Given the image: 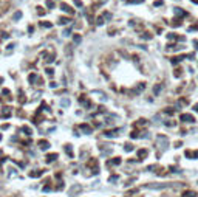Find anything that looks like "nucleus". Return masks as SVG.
Segmentation results:
<instances>
[{
    "instance_id": "f257e3e1",
    "label": "nucleus",
    "mask_w": 198,
    "mask_h": 197,
    "mask_svg": "<svg viewBox=\"0 0 198 197\" xmlns=\"http://www.w3.org/2000/svg\"><path fill=\"white\" fill-rule=\"evenodd\" d=\"M156 144H158V151H160V154H163L167 146H169V138L166 135H156Z\"/></svg>"
},
{
    "instance_id": "f03ea898",
    "label": "nucleus",
    "mask_w": 198,
    "mask_h": 197,
    "mask_svg": "<svg viewBox=\"0 0 198 197\" xmlns=\"http://www.w3.org/2000/svg\"><path fill=\"white\" fill-rule=\"evenodd\" d=\"M180 120L184 121V123H195V118H193V115H190V113H183V115L180 116Z\"/></svg>"
},
{
    "instance_id": "7ed1b4c3",
    "label": "nucleus",
    "mask_w": 198,
    "mask_h": 197,
    "mask_svg": "<svg viewBox=\"0 0 198 197\" xmlns=\"http://www.w3.org/2000/svg\"><path fill=\"white\" fill-rule=\"evenodd\" d=\"M119 132H121V129H113V130H107L104 135L107 138H116L118 135H119Z\"/></svg>"
},
{
    "instance_id": "20e7f679",
    "label": "nucleus",
    "mask_w": 198,
    "mask_h": 197,
    "mask_svg": "<svg viewBox=\"0 0 198 197\" xmlns=\"http://www.w3.org/2000/svg\"><path fill=\"white\" fill-rule=\"evenodd\" d=\"M119 120V116H116V115H107V118H105V124H109V126H113L115 121Z\"/></svg>"
},
{
    "instance_id": "39448f33",
    "label": "nucleus",
    "mask_w": 198,
    "mask_h": 197,
    "mask_svg": "<svg viewBox=\"0 0 198 197\" xmlns=\"http://www.w3.org/2000/svg\"><path fill=\"white\" fill-rule=\"evenodd\" d=\"M11 107H3L2 109V112H0V118H2V120H5V118H9L11 116Z\"/></svg>"
},
{
    "instance_id": "423d86ee",
    "label": "nucleus",
    "mask_w": 198,
    "mask_h": 197,
    "mask_svg": "<svg viewBox=\"0 0 198 197\" xmlns=\"http://www.w3.org/2000/svg\"><path fill=\"white\" fill-rule=\"evenodd\" d=\"M167 186H169L167 183H158V185L155 183V185H147L146 188H149V189H163V188H167Z\"/></svg>"
},
{
    "instance_id": "0eeeda50",
    "label": "nucleus",
    "mask_w": 198,
    "mask_h": 197,
    "mask_svg": "<svg viewBox=\"0 0 198 197\" xmlns=\"http://www.w3.org/2000/svg\"><path fill=\"white\" fill-rule=\"evenodd\" d=\"M60 9H62L63 12H68V14H74L73 8H71L70 5H67V3H62V5H60Z\"/></svg>"
},
{
    "instance_id": "6e6552de",
    "label": "nucleus",
    "mask_w": 198,
    "mask_h": 197,
    "mask_svg": "<svg viewBox=\"0 0 198 197\" xmlns=\"http://www.w3.org/2000/svg\"><path fill=\"white\" fill-rule=\"evenodd\" d=\"M79 129H81L84 134H87V135H90L91 132H93V129H91L88 124H81V127H79Z\"/></svg>"
},
{
    "instance_id": "1a4fd4ad",
    "label": "nucleus",
    "mask_w": 198,
    "mask_h": 197,
    "mask_svg": "<svg viewBox=\"0 0 198 197\" xmlns=\"http://www.w3.org/2000/svg\"><path fill=\"white\" fill-rule=\"evenodd\" d=\"M144 88H146V84H138V87H135L133 90H131V93H135V95H138V93H141V92L144 90Z\"/></svg>"
},
{
    "instance_id": "9d476101",
    "label": "nucleus",
    "mask_w": 198,
    "mask_h": 197,
    "mask_svg": "<svg viewBox=\"0 0 198 197\" xmlns=\"http://www.w3.org/2000/svg\"><path fill=\"white\" fill-rule=\"evenodd\" d=\"M39 148H41L42 151H48L50 149V143L45 141V140H41V141H39Z\"/></svg>"
},
{
    "instance_id": "9b49d317",
    "label": "nucleus",
    "mask_w": 198,
    "mask_h": 197,
    "mask_svg": "<svg viewBox=\"0 0 198 197\" xmlns=\"http://www.w3.org/2000/svg\"><path fill=\"white\" fill-rule=\"evenodd\" d=\"M42 174H44V171H41V169H34L33 172H30L28 175H30V177H33V179H36V177H41Z\"/></svg>"
},
{
    "instance_id": "f8f14e48",
    "label": "nucleus",
    "mask_w": 198,
    "mask_h": 197,
    "mask_svg": "<svg viewBox=\"0 0 198 197\" xmlns=\"http://www.w3.org/2000/svg\"><path fill=\"white\" fill-rule=\"evenodd\" d=\"M174 12H175V16H180V17L187 16V12H186V11H183L181 8H174Z\"/></svg>"
},
{
    "instance_id": "ddd939ff",
    "label": "nucleus",
    "mask_w": 198,
    "mask_h": 197,
    "mask_svg": "<svg viewBox=\"0 0 198 197\" xmlns=\"http://www.w3.org/2000/svg\"><path fill=\"white\" fill-rule=\"evenodd\" d=\"M79 102H82L85 109H90V107H91V102H90L88 99H85L84 96H81V98H79Z\"/></svg>"
},
{
    "instance_id": "4468645a",
    "label": "nucleus",
    "mask_w": 198,
    "mask_h": 197,
    "mask_svg": "<svg viewBox=\"0 0 198 197\" xmlns=\"http://www.w3.org/2000/svg\"><path fill=\"white\" fill-rule=\"evenodd\" d=\"M56 159H57V154H48L47 155V163H53Z\"/></svg>"
},
{
    "instance_id": "2eb2a0df",
    "label": "nucleus",
    "mask_w": 198,
    "mask_h": 197,
    "mask_svg": "<svg viewBox=\"0 0 198 197\" xmlns=\"http://www.w3.org/2000/svg\"><path fill=\"white\" fill-rule=\"evenodd\" d=\"M161 88H163V84L155 85V87H153V95H155V96H158V95H160V92H161Z\"/></svg>"
},
{
    "instance_id": "dca6fc26",
    "label": "nucleus",
    "mask_w": 198,
    "mask_h": 197,
    "mask_svg": "<svg viewBox=\"0 0 198 197\" xmlns=\"http://www.w3.org/2000/svg\"><path fill=\"white\" fill-rule=\"evenodd\" d=\"M65 152L70 155V159H73V148H71V144H67V146H65Z\"/></svg>"
},
{
    "instance_id": "f3484780",
    "label": "nucleus",
    "mask_w": 198,
    "mask_h": 197,
    "mask_svg": "<svg viewBox=\"0 0 198 197\" xmlns=\"http://www.w3.org/2000/svg\"><path fill=\"white\" fill-rule=\"evenodd\" d=\"M20 130H22V132H25V135H31V134H33V130H31L28 126H23Z\"/></svg>"
},
{
    "instance_id": "a211bd4d",
    "label": "nucleus",
    "mask_w": 198,
    "mask_h": 197,
    "mask_svg": "<svg viewBox=\"0 0 198 197\" xmlns=\"http://www.w3.org/2000/svg\"><path fill=\"white\" fill-rule=\"evenodd\" d=\"M60 106H62V107H68V106H70V99H68V98H62Z\"/></svg>"
},
{
    "instance_id": "6ab92c4d",
    "label": "nucleus",
    "mask_w": 198,
    "mask_h": 197,
    "mask_svg": "<svg viewBox=\"0 0 198 197\" xmlns=\"http://www.w3.org/2000/svg\"><path fill=\"white\" fill-rule=\"evenodd\" d=\"M59 23H60V25H67V23H71V20H70L68 17H60V19H59Z\"/></svg>"
},
{
    "instance_id": "aec40b11",
    "label": "nucleus",
    "mask_w": 198,
    "mask_h": 197,
    "mask_svg": "<svg viewBox=\"0 0 198 197\" xmlns=\"http://www.w3.org/2000/svg\"><path fill=\"white\" fill-rule=\"evenodd\" d=\"M28 81H30L31 84H34V82L37 81V75H34V73H31V75L28 76Z\"/></svg>"
},
{
    "instance_id": "412c9836",
    "label": "nucleus",
    "mask_w": 198,
    "mask_h": 197,
    "mask_svg": "<svg viewBox=\"0 0 198 197\" xmlns=\"http://www.w3.org/2000/svg\"><path fill=\"white\" fill-rule=\"evenodd\" d=\"M22 11H17V12H14V16H12V20H19V19H22Z\"/></svg>"
},
{
    "instance_id": "4be33fe9",
    "label": "nucleus",
    "mask_w": 198,
    "mask_h": 197,
    "mask_svg": "<svg viewBox=\"0 0 198 197\" xmlns=\"http://www.w3.org/2000/svg\"><path fill=\"white\" fill-rule=\"evenodd\" d=\"M147 149H141V151H138V155H139V159H142V157H147Z\"/></svg>"
},
{
    "instance_id": "5701e85b",
    "label": "nucleus",
    "mask_w": 198,
    "mask_h": 197,
    "mask_svg": "<svg viewBox=\"0 0 198 197\" xmlns=\"http://www.w3.org/2000/svg\"><path fill=\"white\" fill-rule=\"evenodd\" d=\"M121 163V159H113V160H110L107 165H110V166H113V165H119Z\"/></svg>"
},
{
    "instance_id": "b1692460",
    "label": "nucleus",
    "mask_w": 198,
    "mask_h": 197,
    "mask_svg": "<svg viewBox=\"0 0 198 197\" xmlns=\"http://www.w3.org/2000/svg\"><path fill=\"white\" fill-rule=\"evenodd\" d=\"M73 41H74V44H81V41H82V37L79 36V34H74L73 36Z\"/></svg>"
},
{
    "instance_id": "393cba45",
    "label": "nucleus",
    "mask_w": 198,
    "mask_h": 197,
    "mask_svg": "<svg viewBox=\"0 0 198 197\" xmlns=\"http://www.w3.org/2000/svg\"><path fill=\"white\" fill-rule=\"evenodd\" d=\"M184 58H186V56H180V58H174V59H172V64H174V65H177V64H178V62H181V61H183Z\"/></svg>"
},
{
    "instance_id": "a878e982",
    "label": "nucleus",
    "mask_w": 198,
    "mask_h": 197,
    "mask_svg": "<svg viewBox=\"0 0 198 197\" xmlns=\"http://www.w3.org/2000/svg\"><path fill=\"white\" fill-rule=\"evenodd\" d=\"M127 3H130V5H138V3H144V0H127Z\"/></svg>"
},
{
    "instance_id": "bb28decb",
    "label": "nucleus",
    "mask_w": 198,
    "mask_h": 197,
    "mask_svg": "<svg viewBox=\"0 0 198 197\" xmlns=\"http://www.w3.org/2000/svg\"><path fill=\"white\" fill-rule=\"evenodd\" d=\"M133 149H135V148L131 146V144H128V143H127V144H124V151H127V152H131Z\"/></svg>"
},
{
    "instance_id": "cd10ccee",
    "label": "nucleus",
    "mask_w": 198,
    "mask_h": 197,
    "mask_svg": "<svg viewBox=\"0 0 198 197\" xmlns=\"http://www.w3.org/2000/svg\"><path fill=\"white\" fill-rule=\"evenodd\" d=\"M141 37H142V39H146V41H150V39H152V34L144 33V34H141Z\"/></svg>"
},
{
    "instance_id": "c85d7f7f",
    "label": "nucleus",
    "mask_w": 198,
    "mask_h": 197,
    "mask_svg": "<svg viewBox=\"0 0 198 197\" xmlns=\"http://www.w3.org/2000/svg\"><path fill=\"white\" fill-rule=\"evenodd\" d=\"M167 39H169V41H177L178 37H177L174 33H170V34H167Z\"/></svg>"
},
{
    "instance_id": "c756f323",
    "label": "nucleus",
    "mask_w": 198,
    "mask_h": 197,
    "mask_svg": "<svg viewBox=\"0 0 198 197\" xmlns=\"http://www.w3.org/2000/svg\"><path fill=\"white\" fill-rule=\"evenodd\" d=\"M65 37H68V36H71V28H67V30H63V33H62Z\"/></svg>"
},
{
    "instance_id": "7c9ffc66",
    "label": "nucleus",
    "mask_w": 198,
    "mask_h": 197,
    "mask_svg": "<svg viewBox=\"0 0 198 197\" xmlns=\"http://www.w3.org/2000/svg\"><path fill=\"white\" fill-rule=\"evenodd\" d=\"M42 27H45V28H53V23H51V22H42Z\"/></svg>"
},
{
    "instance_id": "2f4dec72",
    "label": "nucleus",
    "mask_w": 198,
    "mask_h": 197,
    "mask_svg": "<svg viewBox=\"0 0 198 197\" xmlns=\"http://www.w3.org/2000/svg\"><path fill=\"white\" fill-rule=\"evenodd\" d=\"M77 189H81V186H79V185H74V186L71 188V191H70V192H71V194H74V192H76Z\"/></svg>"
},
{
    "instance_id": "473e14b6",
    "label": "nucleus",
    "mask_w": 198,
    "mask_h": 197,
    "mask_svg": "<svg viewBox=\"0 0 198 197\" xmlns=\"http://www.w3.org/2000/svg\"><path fill=\"white\" fill-rule=\"evenodd\" d=\"M45 5H47L48 8H54V3H53L51 0H47V2H45Z\"/></svg>"
},
{
    "instance_id": "72a5a7b5",
    "label": "nucleus",
    "mask_w": 198,
    "mask_h": 197,
    "mask_svg": "<svg viewBox=\"0 0 198 197\" xmlns=\"http://www.w3.org/2000/svg\"><path fill=\"white\" fill-rule=\"evenodd\" d=\"M74 5L77 6V8H82L84 5H82V2H81V0H74Z\"/></svg>"
},
{
    "instance_id": "f704fd0d",
    "label": "nucleus",
    "mask_w": 198,
    "mask_h": 197,
    "mask_svg": "<svg viewBox=\"0 0 198 197\" xmlns=\"http://www.w3.org/2000/svg\"><path fill=\"white\" fill-rule=\"evenodd\" d=\"M104 19H107V20H110L112 19V14H110V12H104V16H102Z\"/></svg>"
},
{
    "instance_id": "c9c22d12",
    "label": "nucleus",
    "mask_w": 198,
    "mask_h": 197,
    "mask_svg": "<svg viewBox=\"0 0 198 197\" xmlns=\"http://www.w3.org/2000/svg\"><path fill=\"white\" fill-rule=\"evenodd\" d=\"M193 195H195L193 192H190V191H186V192H184V195H183V197H193Z\"/></svg>"
},
{
    "instance_id": "e433bc0d",
    "label": "nucleus",
    "mask_w": 198,
    "mask_h": 197,
    "mask_svg": "<svg viewBox=\"0 0 198 197\" xmlns=\"http://www.w3.org/2000/svg\"><path fill=\"white\" fill-rule=\"evenodd\" d=\"M47 75H48V76H53V75H54V70H53V68H47Z\"/></svg>"
},
{
    "instance_id": "4c0bfd02",
    "label": "nucleus",
    "mask_w": 198,
    "mask_h": 197,
    "mask_svg": "<svg viewBox=\"0 0 198 197\" xmlns=\"http://www.w3.org/2000/svg\"><path fill=\"white\" fill-rule=\"evenodd\" d=\"M96 25H99V27H101V25H104V17H99L98 22H96Z\"/></svg>"
},
{
    "instance_id": "58836bf2",
    "label": "nucleus",
    "mask_w": 198,
    "mask_h": 197,
    "mask_svg": "<svg viewBox=\"0 0 198 197\" xmlns=\"http://www.w3.org/2000/svg\"><path fill=\"white\" fill-rule=\"evenodd\" d=\"M163 5V0H156V2L153 3V6H161Z\"/></svg>"
},
{
    "instance_id": "ea45409f",
    "label": "nucleus",
    "mask_w": 198,
    "mask_h": 197,
    "mask_svg": "<svg viewBox=\"0 0 198 197\" xmlns=\"http://www.w3.org/2000/svg\"><path fill=\"white\" fill-rule=\"evenodd\" d=\"M118 179H119V177H118V175H113V177H110V180H109V182H116Z\"/></svg>"
},
{
    "instance_id": "a19ab883",
    "label": "nucleus",
    "mask_w": 198,
    "mask_h": 197,
    "mask_svg": "<svg viewBox=\"0 0 198 197\" xmlns=\"http://www.w3.org/2000/svg\"><path fill=\"white\" fill-rule=\"evenodd\" d=\"M50 87H51V88H56V87H57V84H56V82H51V84H50Z\"/></svg>"
},
{
    "instance_id": "79ce46f5",
    "label": "nucleus",
    "mask_w": 198,
    "mask_h": 197,
    "mask_svg": "<svg viewBox=\"0 0 198 197\" xmlns=\"http://www.w3.org/2000/svg\"><path fill=\"white\" fill-rule=\"evenodd\" d=\"M14 47H16L14 44H9V45H8V50H12V48H14Z\"/></svg>"
},
{
    "instance_id": "37998d69",
    "label": "nucleus",
    "mask_w": 198,
    "mask_h": 197,
    "mask_svg": "<svg viewBox=\"0 0 198 197\" xmlns=\"http://www.w3.org/2000/svg\"><path fill=\"white\" fill-rule=\"evenodd\" d=\"M193 45H195V48L198 50V41H193Z\"/></svg>"
},
{
    "instance_id": "c03bdc74",
    "label": "nucleus",
    "mask_w": 198,
    "mask_h": 197,
    "mask_svg": "<svg viewBox=\"0 0 198 197\" xmlns=\"http://www.w3.org/2000/svg\"><path fill=\"white\" fill-rule=\"evenodd\" d=\"M193 110H195V112H198V104H196V106L193 107Z\"/></svg>"
},
{
    "instance_id": "a18cd8bd",
    "label": "nucleus",
    "mask_w": 198,
    "mask_h": 197,
    "mask_svg": "<svg viewBox=\"0 0 198 197\" xmlns=\"http://www.w3.org/2000/svg\"><path fill=\"white\" fill-rule=\"evenodd\" d=\"M190 2H193V3H198V0H190Z\"/></svg>"
}]
</instances>
